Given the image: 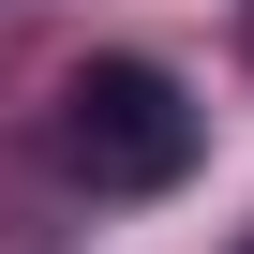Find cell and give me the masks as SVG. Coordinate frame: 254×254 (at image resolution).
<instances>
[{"label": "cell", "instance_id": "1", "mask_svg": "<svg viewBox=\"0 0 254 254\" xmlns=\"http://www.w3.org/2000/svg\"><path fill=\"white\" fill-rule=\"evenodd\" d=\"M60 165L90 194H165L194 165V90L165 60H75L60 75Z\"/></svg>", "mask_w": 254, "mask_h": 254}]
</instances>
